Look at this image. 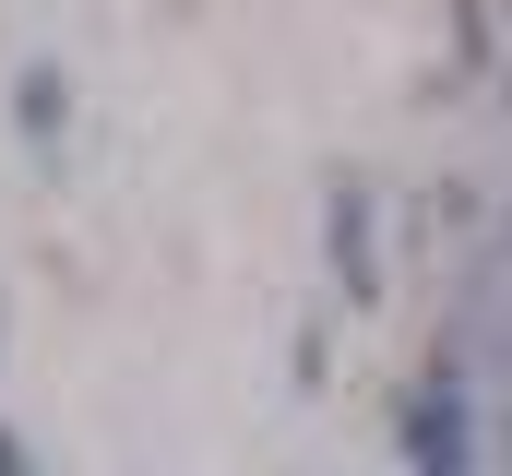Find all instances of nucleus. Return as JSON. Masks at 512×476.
Masks as SVG:
<instances>
[{
  "label": "nucleus",
  "mask_w": 512,
  "mask_h": 476,
  "mask_svg": "<svg viewBox=\"0 0 512 476\" xmlns=\"http://www.w3.org/2000/svg\"><path fill=\"white\" fill-rule=\"evenodd\" d=\"M405 453L429 476H465V417H453V381H429V405H417V429H405Z\"/></svg>",
  "instance_id": "obj_1"
},
{
  "label": "nucleus",
  "mask_w": 512,
  "mask_h": 476,
  "mask_svg": "<svg viewBox=\"0 0 512 476\" xmlns=\"http://www.w3.org/2000/svg\"><path fill=\"white\" fill-rule=\"evenodd\" d=\"M0 476H24V465H12V441H0Z\"/></svg>",
  "instance_id": "obj_2"
}]
</instances>
